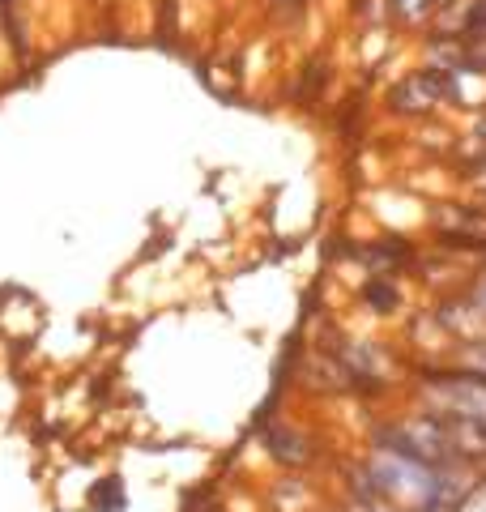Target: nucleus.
<instances>
[{
  "label": "nucleus",
  "mask_w": 486,
  "mask_h": 512,
  "mask_svg": "<svg viewBox=\"0 0 486 512\" xmlns=\"http://www.w3.org/2000/svg\"><path fill=\"white\" fill-rule=\"evenodd\" d=\"M333 512H337V500H333Z\"/></svg>",
  "instance_id": "nucleus-13"
},
{
  "label": "nucleus",
  "mask_w": 486,
  "mask_h": 512,
  "mask_svg": "<svg viewBox=\"0 0 486 512\" xmlns=\"http://www.w3.org/2000/svg\"><path fill=\"white\" fill-rule=\"evenodd\" d=\"M418 69H431V73H452L457 64H465V39H448V35H418Z\"/></svg>",
  "instance_id": "nucleus-9"
},
{
  "label": "nucleus",
  "mask_w": 486,
  "mask_h": 512,
  "mask_svg": "<svg viewBox=\"0 0 486 512\" xmlns=\"http://www.w3.org/2000/svg\"><path fill=\"white\" fill-rule=\"evenodd\" d=\"M444 107L457 111V116H478V111H486V69L457 64L452 73H444Z\"/></svg>",
  "instance_id": "nucleus-7"
},
{
  "label": "nucleus",
  "mask_w": 486,
  "mask_h": 512,
  "mask_svg": "<svg viewBox=\"0 0 486 512\" xmlns=\"http://www.w3.org/2000/svg\"><path fill=\"white\" fill-rule=\"evenodd\" d=\"M414 286L410 278H359L354 286V303L371 316V320H401L414 308Z\"/></svg>",
  "instance_id": "nucleus-6"
},
{
  "label": "nucleus",
  "mask_w": 486,
  "mask_h": 512,
  "mask_svg": "<svg viewBox=\"0 0 486 512\" xmlns=\"http://www.w3.org/2000/svg\"><path fill=\"white\" fill-rule=\"evenodd\" d=\"M380 5H384V26L397 39H418V35H427L440 0H380Z\"/></svg>",
  "instance_id": "nucleus-8"
},
{
  "label": "nucleus",
  "mask_w": 486,
  "mask_h": 512,
  "mask_svg": "<svg viewBox=\"0 0 486 512\" xmlns=\"http://www.w3.org/2000/svg\"><path fill=\"white\" fill-rule=\"evenodd\" d=\"M448 363H452V367H461V372H474V376L486 380V338L452 346V350H448Z\"/></svg>",
  "instance_id": "nucleus-10"
},
{
  "label": "nucleus",
  "mask_w": 486,
  "mask_h": 512,
  "mask_svg": "<svg viewBox=\"0 0 486 512\" xmlns=\"http://www.w3.org/2000/svg\"><path fill=\"white\" fill-rule=\"evenodd\" d=\"M380 107L388 111L393 120H410V124H423V120H440L444 116V73H431V69H414L401 73L397 82L384 86V99Z\"/></svg>",
  "instance_id": "nucleus-4"
},
{
  "label": "nucleus",
  "mask_w": 486,
  "mask_h": 512,
  "mask_svg": "<svg viewBox=\"0 0 486 512\" xmlns=\"http://www.w3.org/2000/svg\"><path fill=\"white\" fill-rule=\"evenodd\" d=\"M329 487L337 500H388L405 512H465L486 491V474L427 466L376 444H359L350 457H333Z\"/></svg>",
  "instance_id": "nucleus-1"
},
{
  "label": "nucleus",
  "mask_w": 486,
  "mask_h": 512,
  "mask_svg": "<svg viewBox=\"0 0 486 512\" xmlns=\"http://www.w3.org/2000/svg\"><path fill=\"white\" fill-rule=\"evenodd\" d=\"M261 9L273 22H303L307 9H312V0H261Z\"/></svg>",
  "instance_id": "nucleus-11"
},
{
  "label": "nucleus",
  "mask_w": 486,
  "mask_h": 512,
  "mask_svg": "<svg viewBox=\"0 0 486 512\" xmlns=\"http://www.w3.org/2000/svg\"><path fill=\"white\" fill-rule=\"evenodd\" d=\"M256 444H261L265 461L273 466V474H316L320 461L329 457V448L316 436L312 427H303L299 419H265L256 427Z\"/></svg>",
  "instance_id": "nucleus-3"
},
{
  "label": "nucleus",
  "mask_w": 486,
  "mask_h": 512,
  "mask_svg": "<svg viewBox=\"0 0 486 512\" xmlns=\"http://www.w3.org/2000/svg\"><path fill=\"white\" fill-rule=\"evenodd\" d=\"M337 512H405L388 500H337Z\"/></svg>",
  "instance_id": "nucleus-12"
},
{
  "label": "nucleus",
  "mask_w": 486,
  "mask_h": 512,
  "mask_svg": "<svg viewBox=\"0 0 486 512\" xmlns=\"http://www.w3.org/2000/svg\"><path fill=\"white\" fill-rule=\"evenodd\" d=\"M401 402L423 406L448 423H469V427L486 431V380L474 372H461V367H452L448 359L410 363Z\"/></svg>",
  "instance_id": "nucleus-2"
},
{
  "label": "nucleus",
  "mask_w": 486,
  "mask_h": 512,
  "mask_svg": "<svg viewBox=\"0 0 486 512\" xmlns=\"http://www.w3.org/2000/svg\"><path fill=\"white\" fill-rule=\"evenodd\" d=\"M333 500V487L316 474H273L261 491L265 512H333Z\"/></svg>",
  "instance_id": "nucleus-5"
}]
</instances>
